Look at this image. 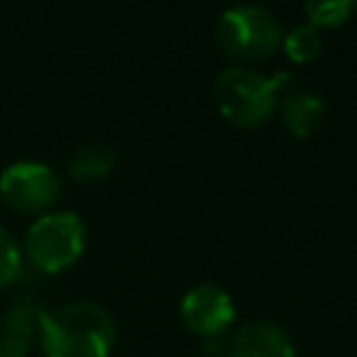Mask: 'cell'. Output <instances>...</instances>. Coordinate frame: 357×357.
Wrapping results in <instances>:
<instances>
[{"label":"cell","instance_id":"1","mask_svg":"<svg viewBox=\"0 0 357 357\" xmlns=\"http://www.w3.org/2000/svg\"><path fill=\"white\" fill-rule=\"evenodd\" d=\"M114 321L95 301H67L39 312V343L45 357H109L114 349Z\"/></svg>","mask_w":357,"mask_h":357},{"label":"cell","instance_id":"2","mask_svg":"<svg viewBox=\"0 0 357 357\" xmlns=\"http://www.w3.org/2000/svg\"><path fill=\"white\" fill-rule=\"evenodd\" d=\"M290 81H293V73L287 70L265 75L248 67H226L218 73L212 84V98L218 112L229 123L240 128H251L271 117V112L279 103V95Z\"/></svg>","mask_w":357,"mask_h":357},{"label":"cell","instance_id":"3","mask_svg":"<svg viewBox=\"0 0 357 357\" xmlns=\"http://www.w3.org/2000/svg\"><path fill=\"white\" fill-rule=\"evenodd\" d=\"M86 243L84 220L70 209L42 212L25 231L22 254L42 273H59L70 268Z\"/></svg>","mask_w":357,"mask_h":357},{"label":"cell","instance_id":"4","mask_svg":"<svg viewBox=\"0 0 357 357\" xmlns=\"http://www.w3.org/2000/svg\"><path fill=\"white\" fill-rule=\"evenodd\" d=\"M215 39L234 59H265L282 45V22L265 6L240 3L218 17Z\"/></svg>","mask_w":357,"mask_h":357},{"label":"cell","instance_id":"5","mask_svg":"<svg viewBox=\"0 0 357 357\" xmlns=\"http://www.w3.org/2000/svg\"><path fill=\"white\" fill-rule=\"evenodd\" d=\"M59 192H61V178L47 162L20 159L3 167L0 173L3 201L20 212H50Z\"/></svg>","mask_w":357,"mask_h":357},{"label":"cell","instance_id":"6","mask_svg":"<svg viewBox=\"0 0 357 357\" xmlns=\"http://www.w3.org/2000/svg\"><path fill=\"white\" fill-rule=\"evenodd\" d=\"M181 321L190 332H195L204 340L220 337L223 332H229V326L234 324V301L231 296L212 282L195 284L181 296L178 304Z\"/></svg>","mask_w":357,"mask_h":357},{"label":"cell","instance_id":"7","mask_svg":"<svg viewBox=\"0 0 357 357\" xmlns=\"http://www.w3.org/2000/svg\"><path fill=\"white\" fill-rule=\"evenodd\" d=\"M226 357H296V346L284 326L271 321H251L231 335Z\"/></svg>","mask_w":357,"mask_h":357},{"label":"cell","instance_id":"8","mask_svg":"<svg viewBox=\"0 0 357 357\" xmlns=\"http://www.w3.org/2000/svg\"><path fill=\"white\" fill-rule=\"evenodd\" d=\"M39 307L31 301H14L0 315V357H25L39 332Z\"/></svg>","mask_w":357,"mask_h":357},{"label":"cell","instance_id":"9","mask_svg":"<svg viewBox=\"0 0 357 357\" xmlns=\"http://www.w3.org/2000/svg\"><path fill=\"white\" fill-rule=\"evenodd\" d=\"M282 123L293 137H310L326 114V103L321 95L307 92V89H296L290 95H284L282 100Z\"/></svg>","mask_w":357,"mask_h":357},{"label":"cell","instance_id":"10","mask_svg":"<svg viewBox=\"0 0 357 357\" xmlns=\"http://www.w3.org/2000/svg\"><path fill=\"white\" fill-rule=\"evenodd\" d=\"M117 162V151L109 142H86L73 151L67 162V173L75 181H100L103 176L112 173Z\"/></svg>","mask_w":357,"mask_h":357},{"label":"cell","instance_id":"11","mask_svg":"<svg viewBox=\"0 0 357 357\" xmlns=\"http://www.w3.org/2000/svg\"><path fill=\"white\" fill-rule=\"evenodd\" d=\"M282 50L287 53V59L293 61H312L321 50H324V39H321V31L310 22H301V25H293L287 33H282Z\"/></svg>","mask_w":357,"mask_h":357},{"label":"cell","instance_id":"12","mask_svg":"<svg viewBox=\"0 0 357 357\" xmlns=\"http://www.w3.org/2000/svg\"><path fill=\"white\" fill-rule=\"evenodd\" d=\"M354 11H357V0H310V3H304L307 22L315 28L343 25L351 20Z\"/></svg>","mask_w":357,"mask_h":357},{"label":"cell","instance_id":"13","mask_svg":"<svg viewBox=\"0 0 357 357\" xmlns=\"http://www.w3.org/2000/svg\"><path fill=\"white\" fill-rule=\"evenodd\" d=\"M22 268V248L6 226H0V290L17 279Z\"/></svg>","mask_w":357,"mask_h":357}]
</instances>
